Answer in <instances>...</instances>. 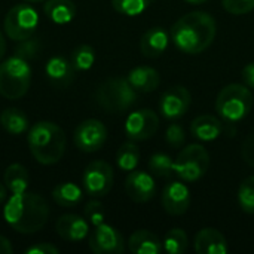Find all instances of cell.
<instances>
[{"label": "cell", "instance_id": "1", "mask_svg": "<svg viewBox=\"0 0 254 254\" xmlns=\"http://www.w3.org/2000/svg\"><path fill=\"white\" fill-rule=\"evenodd\" d=\"M217 25L214 18L202 10H195L179 18L171 28V40L185 54L204 52L214 40Z\"/></svg>", "mask_w": 254, "mask_h": 254}, {"label": "cell", "instance_id": "2", "mask_svg": "<svg viewBox=\"0 0 254 254\" xmlns=\"http://www.w3.org/2000/svg\"><path fill=\"white\" fill-rule=\"evenodd\" d=\"M3 216L6 223L19 234H36L48 222L49 207L46 201L30 192L12 193L6 202Z\"/></svg>", "mask_w": 254, "mask_h": 254}, {"label": "cell", "instance_id": "3", "mask_svg": "<svg viewBox=\"0 0 254 254\" xmlns=\"http://www.w3.org/2000/svg\"><path fill=\"white\" fill-rule=\"evenodd\" d=\"M27 141L31 155L39 164L54 165L64 156L67 138L57 124L40 121L30 128Z\"/></svg>", "mask_w": 254, "mask_h": 254}, {"label": "cell", "instance_id": "4", "mask_svg": "<svg viewBox=\"0 0 254 254\" xmlns=\"http://www.w3.org/2000/svg\"><path fill=\"white\" fill-rule=\"evenodd\" d=\"M253 107L252 91L241 83H231L222 88L216 98V112L229 124L243 121Z\"/></svg>", "mask_w": 254, "mask_h": 254}, {"label": "cell", "instance_id": "5", "mask_svg": "<svg viewBox=\"0 0 254 254\" xmlns=\"http://www.w3.org/2000/svg\"><path fill=\"white\" fill-rule=\"evenodd\" d=\"M137 91L127 77H110L104 80L95 92V100L109 113H122L137 101Z\"/></svg>", "mask_w": 254, "mask_h": 254}, {"label": "cell", "instance_id": "6", "mask_svg": "<svg viewBox=\"0 0 254 254\" xmlns=\"http://www.w3.org/2000/svg\"><path fill=\"white\" fill-rule=\"evenodd\" d=\"M31 83V67L16 55L0 63V95L16 100L27 94Z\"/></svg>", "mask_w": 254, "mask_h": 254}, {"label": "cell", "instance_id": "7", "mask_svg": "<svg viewBox=\"0 0 254 254\" xmlns=\"http://www.w3.org/2000/svg\"><path fill=\"white\" fill-rule=\"evenodd\" d=\"M210 167V153L201 144L186 146L174 161V173L183 182L199 180Z\"/></svg>", "mask_w": 254, "mask_h": 254}, {"label": "cell", "instance_id": "8", "mask_svg": "<svg viewBox=\"0 0 254 254\" xmlns=\"http://www.w3.org/2000/svg\"><path fill=\"white\" fill-rule=\"evenodd\" d=\"M4 33L12 40H24L36 33L39 25V15L36 9L27 3L15 4L4 16Z\"/></svg>", "mask_w": 254, "mask_h": 254}, {"label": "cell", "instance_id": "9", "mask_svg": "<svg viewBox=\"0 0 254 254\" xmlns=\"http://www.w3.org/2000/svg\"><path fill=\"white\" fill-rule=\"evenodd\" d=\"M113 168L104 161L91 162L82 176V186L91 198H103L113 188Z\"/></svg>", "mask_w": 254, "mask_h": 254}, {"label": "cell", "instance_id": "10", "mask_svg": "<svg viewBox=\"0 0 254 254\" xmlns=\"http://www.w3.org/2000/svg\"><path fill=\"white\" fill-rule=\"evenodd\" d=\"M107 140V128L98 119H86L79 124L73 134L76 147L85 153L100 150Z\"/></svg>", "mask_w": 254, "mask_h": 254}, {"label": "cell", "instance_id": "11", "mask_svg": "<svg viewBox=\"0 0 254 254\" xmlns=\"http://www.w3.org/2000/svg\"><path fill=\"white\" fill-rule=\"evenodd\" d=\"M159 128V118L150 109L132 112L125 122V134L131 141H144L152 138Z\"/></svg>", "mask_w": 254, "mask_h": 254}, {"label": "cell", "instance_id": "12", "mask_svg": "<svg viewBox=\"0 0 254 254\" xmlns=\"http://www.w3.org/2000/svg\"><path fill=\"white\" fill-rule=\"evenodd\" d=\"M91 252L95 254H121L125 252V240L118 229L107 223L95 226L88 240Z\"/></svg>", "mask_w": 254, "mask_h": 254}, {"label": "cell", "instance_id": "13", "mask_svg": "<svg viewBox=\"0 0 254 254\" xmlns=\"http://www.w3.org/2000/svg\"><path fill=\"white\" fill-rule=\"evenodd\" d=\"M192 97L185 86H173L159 98V112L168 121H176L185 116L189 110Z\"/></svg>", "mask_w": 254, "mask_h": 254}, {"label": "cell", "instance_id": "14", "mask_svg": "<svg viewBox=\"0 0 254 254\" xmlns=\"http://www.w3.org/2000/svg\"><path fill=\"white\" fill-rule=\"evenodd\" d=\"M125 192L134 202H149L156 195V183L149 173L132 170L125 180Z\"/></svg>", "mask_w": 254, "mask_h": 254}, {"label": "cell", "instance_id": "15", "mask_svg": "<svg viewBox=\"0 0 254 254\" xmlns=\"http://www.w3.org/2000/svg\"><path fill=\"white\" fill-rule=\"evenodd\" d=\"M162 205L170 216H182L190 205V192L186 185L180 182L168 183L162 190Z\"/></svg>", "mask_w": 254, "mask_h": 254}, {"label": "cell", "instance_id": "16", "mask_svg": "<svg viewBox=\"0 0 254 254\" xmlns=\"http://www.w3.org/2000/svg\"><path fill=\"white\" fill-rule=\"evenodd\" d=\"M57 234L70 243H79L89 234L88 222L77 214H64L55 223Z\"/></svg>", "mask_w": 254, "mask_h": 254}, {"label": "cell", "instance_id": "17", "mask_svg": "<svg viewBox=\"0 0 254 254\" xmlns=\"http://www.w3.org/2000/svg\"><path fill=\"white\" fill-rule=\"evenodd\" d=\"M195 252L198 254H226L229 247L220 231L204 228L195 237Z\"/></svg>", "mask_w": 254, "mask_h": 254}, {"label": "cell", "instance_id": "18", "mask_svg": "<svg viewBox=\"0 0 254 254\" xmlns=\"http://www.w3.org/2000/svg\"><path fill=\"white\" fill-rule=\"evenodd\" d=\"M45 71H46V77L49 79V82L58 88L68 86L74 80V73H76L71 61L60 55L49 58V61L46 63Z\"/></svg>", "mask_w": 254, "mask_h": 254}, {"label": "cell", "instance_id": "19", "mask_svg": "<svg viewBox=\"0 0 254 254\" xmlns=\"http://www.w3.org/2000/svg\"><path fill=\"white\" fill-rule=\"evenodd\" d=\"M170 45V34L164 27L149 28L140 39V49L147 58L161 57Z\"/></svg>", "mask_w": 254, "mask_h": 254}, {"label": "cell", "instance_id": "20", "mask_svg": "<svg viewBox=\"0 0 254 254\" xmlns=\"http://www.w3.org/2000/svg\"><path fill=\"white\" fill-rule=\"evenodd\" d=\"M127 79L137 92H153L161 85L159 71L146 65L132 68L128 73Z\"/></svg>", "mask_w": 254, "mask_h": 254}, {"label": "cell", "instance_id": "21", "mask_svg": "<svg viewBox=\"0 0 254 254\" xmlns=\"http://www.w3.org/2000/svg\"><path fill=\"white\" fill-rule=\"evenodd\" d=\"M128 249L134 254H158L162 252V243L153 232L140 229L129 237Z\"/></svg>", "mask_w": 254, "mask_h": 254}, {"label": "cell", "instance_id": "22", "mask_svg": "<svg viewBox=\"0 0 254 254\" xmlns=\"http://www.w3.org/2000/svg\"><path fill=\"white\" fill-rule=\"evenodd\" d=\"M190 132L193 137L202 141H213L222 134V122L211 115H201L190 124Z\"/></svg>", "mask_w": 254, "mask_h": 254}, {"label": "cell", "instance_id": "23", "mask_svg": "<svg viewBox=\"0 0 254 254\" xmlns=\"http://www.w3.org/2000/svg\"><path fill=\"white\" fill-rule=\"evenodd\" d=\"M43 10L55 24H68L76 15V6L71 0H48Z\"/></svg>", "mask_w": 254, "mask_h": 254}, {"label": "cell", "instance_id": "24", "mask_svg": "<svg viewBox=\"0 0 254 254\" xmlns=\"http://www.w3.org/2000/svg\"><path fill=\"white\" fill-rule=\"evenodd\" d=\"M82 198H83L82 189L77 185L70 183V182L60 183L52 190V199L55 201V204L64 208L79 205L82 202Z\"/></svg>", "mask_w": 254, "mask_h": 254}, {"label": "cell", "instance_id": "25", "mask_svg": "<svg viewBox=\"0 0 254 254\" xmlns=\"http://www.w3.org/2000/svg\"><path fill=\"white\" fill-rule=\"evenodd\" d=\"M0 125L12 135H19L27 131L28 119L25 113L16 107H9L0 113Z\"/></svg>", "mask_w": 254, "mask_h": 254}, {"label": "cell", "instance_id": "26", "mask_svg": "<svg viewBox=\"0 0 254 254\" xmlns=\"http://www.w3.org/2000/svg\"><path fill=\"white\" fill-rule=\"evenodd\" d=\"M3 182L7 190L12 193H22L28 188V173L21 164H12L6 168Z\"/></svg>", "mask_w": 254, "mask_h": 254}, {"label": "cell", "instance_id": "27", "mask_svg": "<svg viewBox=\"0 0 254 254\" xmlns=\"http://www.w3.org/2000/svg\"><path fill=\"white\" fill-rule=\"evenodd\" d=\"M140 162V149L135 143H124L116 153V164L122 171H132Z\"/></svg>", "mask_w": 254, "mask_h": 254}, {"label": "cell", "instance_id": "28", "mask_svg": "<svg viewBox=\"0 0 254 254\" xmlns=\"http://www.w3.org/2000/svg\"><path fill=\"white\" fill-rule=\"evenodd\" d=\"M188 247H189L188 235L180 228H174V229L168 231L162 241V249L170 254L185 253L188 250Z\"/></svg>", "mask_w": 254, "mask_h": 254}, {"label": "cell", "instance_id": "29", "mask_svg": "<svg viewBox=\"0 0 254 254\" xmlns=\"http://www.w3.org/2000/svg\"><path fill=\"white\" fill-rule=\"evenodd\" d=\"M70 61L76 71H86L92 67L95 61V51L89 45H79L73 49Z\"/></svg>", "mask_w": 254, "mask_h": 254}, {"label": "cell", "instance_id": "30", "mask_svg": "<svg viewBox=\"0 0 254 254\" xmlns=\"http://www.w3.org/2000/svg\"><path fill=\"white\" fill-rule=\"evenodd\" d=\"M149 170L156 177H171L174 173V161L167 153H155L149 159Z\"/></svg>", "mask_w": 254, "mask_h": 254}, {"label": "cell", "instance_id": "31", "mask_svg": "<svg viewBox=\"0 0 254 254\" xmlns=\"http://www.w3.org/2000/svg\"><path fill=\"white\" fill-rule=\"evenodd\" d=\"M238 204L247 214H254V176L244 179L238 189Z\"/></svg>", "mask_w": 254, "mask_h": 254}, {"label": "cell", "instance_id": "32", "mask_svg": "<svg viewBox=\"0 0 254 254\" xmlns=\"http://www.w3.org/2000/svg\"><path fill=\"white\" fill-rule=\"evenodd\" d=\"M150 3L152 0H112L113 9L127 16H137L143 13Z\"/></svg>", "mask_w": 254, "mask_h": 254}, {"label": "cell", "instance_id": "33", "mask_svg": "<svg viewBox=\"0 0 254 254\" xmlns=\"http://www.w3.org/2000/svg\"><path fill=\"white\" fill-rule=\"evenodd\" d=\"M39 51H40V42L37 39H33V36H31L28 39L18 42V46L15 49V55L19 58H24V60H31V58L37 57Z\"/></svg>", "mask_w": 254, "mask_h": 254}, {"label": "cell", "instance_id": "34", "mask_svg": "<svg viewBox=\"0 0 254 254\" xmlns=\"http://www.w3.org/2000/svg\"><path fill=\"white\" fill-rule=\"evenodd\" d=\"M85 217L88 219V222L94 226H98L101 223H104V217H106V211L101 202L98 201H89L85 207Z\"/></svg>", "mask_w": 254, "mask_h": 254}, {"label": "cell", "instance_id": "35", "mask_svg": "<svg viewBox=\"0 0 254 254\" xmlns=\"http://www.w3.org/2000/svg\"><path fill=\"white\" fill-rule=\"evenodd\" d=\"M165 140H167V143H168L171 147H174V149L183 147V144H185V141H186V134H185L183 127L179 125V124H171V125L167 128Z\"/></svg>", "mask_w": 254, "mask_h": 254}, {"label": "cell", "instance_id": "36", "mask_svg": "<svg viewBox=\"0 0 254 254\" xmlns=\"http://www.w3.org/2000/svg\"><path fill=\"white\" fill-rule=\"evenodd\" d=\"M222 4L232 15L249 13L254 9V0H222Z\"/></svg>", "mask_w": 254, "mask_h": 254}, {"label": "cell", "instance_id": "37", "mask_svg": "<svg viewBox=\"0 0 254 254\" xmlns=\"http://www.w3.org/2000/svg\"><path fill=\"white\" fill-rule=\"evenodd\" d=\"M241 156L247 165L254 168V134H250L244 140L243 147H241Z\"/></svg>", "mask_w": 254, "mask_h": 254}, {"label": "cell", "instance_id": "38", "mask_svg": "<svg viewBox=\"0 0 254 254\" xmlns=\"http://www.w3.org/2000/svg\"><path fill=\"white\" fill-rule=\"evenodd\" d=\"M27 254H58L60 249L49 244V243H39L36 246H31L25 250Z\"/></svg>", "mask_w": 254, "mask_h": 254}, {"label": "cell", "instance_id": "39", "mask_svg": "<svg viewBox=\"0 0 254 254\" xmlns=\"http://www.w3.org/2000/svg\"><path fill=\"white\" fill-rule=\"evenodd\" d=\"M241 77H243V82L246 86L249 88H253L254 89V63L247 64L243 71H241Z\"/></svg>", "mask_w": 254, "mask_h": 254}, {"label": "cell", "instance_id": "40", "mask_svg": "<svg viewBox=\"0 0 254 254\" xmlns=\"http://www.w3.org/2000/svg\"><path fill=\"white\" fill-rule=\"evenodd\" d=\"M12 252H13V249H12L10 241L6 237L0 235V254H10Z\"/></svg>", "mask_w": 254, "mask_h": 254}, {"label": "cell", "instance_id": "41", "mask_svg": "<svg viewBox=\"0 0 254 254\" xmlns=\"http://www.w3.org/2000/svg\"><path fill=\"white\" fill-rule=\"evenodd\" d=\"M4 52H6V40H4V37H3V34L0 31V61L4 57Z\"/></svg>", "mask_w": 254, "mask_h": 254}, {"label": "cell", "instance_id": "42", "mask_svg": "<svg viewBox=\"0 0 254 254\" xmlns=\"http://www.w3.org/2000/svg\"><path fill=\"white\" fill-rule=\"evenodd\" d=\"M6 195H7V189H6L4 185L0 183V204L6 199Z\"/></svg>", "mask_w": 254, "mask_h": 254}, {"label": "cell", "instance_id": "43", "mask_svg": "<svg viewBox=\"0 0 254 254\" xmlns=\"http://www.w3.org/2000/svg\"><path fill=\"white\" fill-rule=\"evenodd\" d=\"M185 1H188V3H190V4H201V3H205V1H208V0H185Z\"/></svg>", "mask_w": 254, "mask_h": 254}, {"label": "cell", "instance_id": "44", "mask_svg": "<svg viewBox=\"0 0 254 254\" xmlns=\"http://www.w3.org/2000/svg\"><path fill=\"white\" fill-rule=\"evenodd\" d=\"M27 1H43V0H27Z\"/></svg>", "mask_w": 254, "mask_h": 254}]
</instances>
